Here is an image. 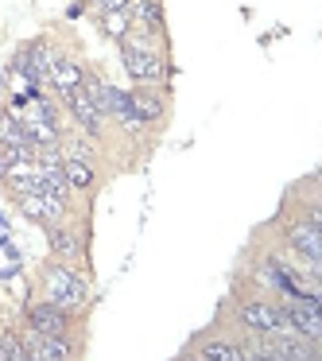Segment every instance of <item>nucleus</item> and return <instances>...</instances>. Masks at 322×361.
Here are the masks:
<instances>
[{"label":"nucleus","mask_w":322,"mask_h":361,"mask_svg":"<svg viewBox=\"0 0 322 361\" xmlns=\"http://www.w3.org/2000/svg\"><path fill=\"white\" fill-rule=\"evenodd\" d=\"M47 295L58 311H74L86 303V283L70 272V268H51L47 272Z\"/></svg>","instance_id":"obj_1"},{"label":"nucleus","mask_w":322,"mask_h":361,"mask_svg":"<svg viewBox=\"0 0 322 361\" xmlns=\"http://www.w3.org/2000/svg\"><path fill=\"white\" fill-rule=\"evenodd\" d=\"M51 245H55V257H63V260H78V241H74L70 233H63V229L51 226Z\"/></svg>","instance_id":"obj_12"},{"label":"nucleus","mask_w":322,"mask_h":361,"mask_svg":"<svg viewBox=\"0 0 322 361\" xmlns=\"http://www.w3.org/2000/svg\"><path fill=\"white\" fill-rule=\"evenodd\" d=\"M66 97V105H70V113L78 117V125L86 128V136H101V128H105V117L97 113V105L89 102V94L86 90H70V94H63Z\"/></svg>","instance_id":"obj_5"},{"label":"nucleus","mask_w":322,"mask_h":361,"mask_svg":"<svg viewBox=\"0 0 322 361\" xmlns=\"http://www.w3.org/2000/svg\"><path fill=\"white\" fill-rule=\"evenodd\" d=\"M120 59H125V71L132 74L136 82H163V74H167V66L159 63L156 51H144V47L125 43V47H120Z\"/></svg>","instance_id":"obj_2"},{"label":"nucleus","mask_w":322,"mask_h":361,"mask_svg":"<svg viewBox=\"0 0 322 361\" xmlns=\"http://www.w3.org/2000/svg\"><path fill=\"white\" fill-rule=\"evenodd\" d=\"M12 159H16V156H12V152L4 148V144H0V179H4V171L12 167Z\"/></svg>","instance_id":"obj_13"},{"label":"nucleus","mask_w":322,"mask_h":361,"mask_svg":"<svg viewBox=\"0 0 322 361\" xmlns=\"http://www.w3.org/2000/svg\"><path fill=\"white\" fill-rule=\"evenodd\" d=\"M63 175H66V183H70L74 190H89V187H94V167H89L86 159L66 156L63 159Z\"/></svg>","instance_id":"obj_9"},{"label":"nucleus","mask_w":322,"mask_h":361,"mask_svg":"<svg viewBox=\"0 0 322 361\" xmlns=\"http://www.w3.org/2000/svg\"><path fill=\"white\" fill-rule=\"evenodd\" d=\"M27 322H32L39 334H66V311H58L55 303H39L27 311Z\"/></svg>","instance_id":"obj_8"},{"label":"nucleus","mask_w":322,"mask_h":361,"mask_svg":"<svg viewBox=\"0 0 322 361\" xmlns=\"http://www.w3.org/2000/svg\"><path fill=\"white\" fill-rule=\"evenodd\" d=\"M241 322L252 330V334H275V330H280V314H275L272 303H244L241 307Z\"/></svg>","instance_id":"obj_6"},{"label":"nucleus","mask_w":322,"mask_h":361,"mask_svg":"<svg viewBox=\"0 0 322 361\" xmlns=\"http://www.w3.org/2000/svg\"><path fill=\"white\" fill-rule=\"evenodd\" d=\"M198 357H210V361H237V357H241V345H233V342H210V345H202V350H198Z\"/></svg>","instance_id":"obj_11"},{"label":"nucleus","mask_w":322,"mask_h":361,"mask_svg":"<svg viewBox=\"0 0 322 361\" xmlns=\"http://www.w3.org/2000/svg\"><path fill=\"white\" fill-rule=\"evenodd\" d=\"M132 97V105H136V113H140L144 121H156L159 113H163V102H159L151 90H136V94H128Z\"/></svg>","instance_id":"obj_10"},{"label":"nucleus","mask_w":322,"mask_h":361,"mask_svg":"<svg viewBox=\"0 0 322 361\" xmlns=\"http://www.w3.org/2000/svg\"><path fill=\"white\" fill-rule=\"evenodd\" d=\"M47 74H51V82H55L58 94H70V90H78V86H82V78H86V74H82V66L74 63V59H63V55L51 59Z\"/></svg>","instance_id":"obj_7"},{"label":"nucleus","mask_w":322,"mask_h":361,"mask_svg":"<svg viewBox=\"0 0 322 361\" xmlns=\"http://www.w3.org/2000/svg\"><path fill=\"white\" fill-rule=\"evenodd\" d=\"M291 245H295L306 260H318L322 257V218H318V210H311L303 221L291 226Z\"/></svg>","instance_id":"obj_3"},{"label":"nucleus","mask_w":322,"mask_h":361,"mask_svg":"<svg viewBox=\"0 0 322 361\" xmlns=\"http://www.w3.org/2000/svg\"><path fill=\"white\" fill-rule=\"evenodd\" d=\"M16 206L24 210V218L43 221V226H55L63 218V198H55V195H35V190H27V195H16Z\"/></svg>","instance_id":"obj_4"}]
</instances>
